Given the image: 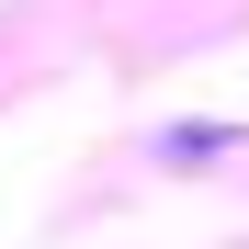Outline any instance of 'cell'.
Listing matches in <instances>:
<instances>
[{
    "instance_id": "6da1fadb",
    "label": "cell",
    "mask_w": 249,
    "mask_h": 249,
    "mask_svg": "<svg viewBox=\"0 0 249 249\" xmlns=\"http://www.w3.org/2000/svg\"><path fill=\"white\" fill-rule=\"evenodd\" d=\"M159 159H227V124H181V136L159 147Z\"/></svg>"
}]
</instances>
